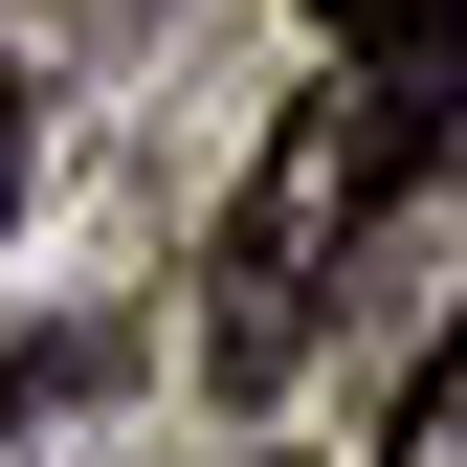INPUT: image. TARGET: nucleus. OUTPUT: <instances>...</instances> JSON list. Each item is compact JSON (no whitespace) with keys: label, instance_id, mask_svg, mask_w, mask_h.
I'll return each mask as SVG.
<instances>
[{"label":"nucleus","instance_id":"obj_3","mask_svg":"<svg viewBox=\"0 0 467 467\" xmlns=\"http://www.w3.org/2000/svg\"><path fill=\"white\" fill-rule=\"evenodd\" d=\"M312 23H334V45H445L467 0H312Z\"/></svg>","mask_w":467,"mask_h":467},{"label":"nucleus","instance_id":"obj_1","mask_svg":"<svg viewBox=\"0 0 467 467\" xmlns=\"http://www.w3.org/2000/svg\"><path fill=\"white\" fill-rule=\"evenodd\" d=\"M445 134H467V67H445V45H357L334 89L267 111L245 201H223V245H201V379H223V400H267V379L334 334V289H357L379 201L423 179Z\"/></svg>","mask_w":467,"mask_h":467},{"label":"nucleus","instance_id":"obj_2","mask_svg":"<svg viewBox=\"0 0 467 467\" xmlns=\"http://www.w3.org/2000/svg\"><path fill=\"white\" fill-rule=\"evenodd\" d=\"M379 467H467V312H445V357L400 379V423H379Z\"/></svg>","mask_w":467,"mask_h":467},{"label":"nucleus","instance_id":"obj_4","mask_svg":"<svg viewBox=\"0 0 467 467\" xmlns=\"http://www.w3.org/2000/svg\"><path fill=\"white\" fill-rule=\"evenodd\" d=\"M0 201H23V89H0Z\"/></svg>","mask_w":467,"mask_h":467}]
</instances>
